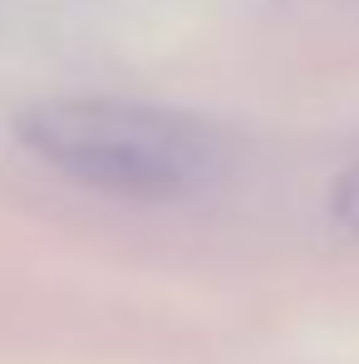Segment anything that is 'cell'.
<instances>
[{
	"instance_id": "1",
	"label": "cell",
	"mask_w": 359,
	"mask_h": 364,
	"mask_svg": "<svg viewBox=\"0 0 359 364\" xmlns=\"http://www.w3.org/2000/svg\"><path fill=\"white\" fill-rule=\"evenodd\" d=\"M15 138L50 173L119 202H182L227 168L207 119L143 99H40L15 114Z\"/></svg>"
},
{
	"instance_id": "2",
	"label": "cell",
	"mask_w": 359,
	"mask_h": 364,
	"mask_svg": "<svg viewBox=\"0 0 359 364\" xmlns=\"http://www.w3.org/2000/svg\"><path fill=\"white\" fill-rule=\"evenodd\" d=\"M330 212H335L340 227L359 232V158L335 178V187H330Z\"/></svg>"
}]
</instances>
